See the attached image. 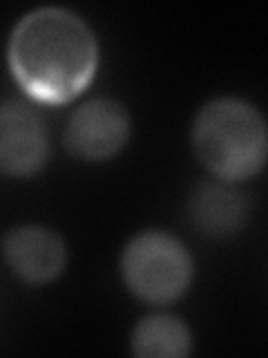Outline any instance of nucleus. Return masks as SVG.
Segmentation results:
<instances>
[{
	"instance_id": "obj_1",
	"label": "nucleus",
	"mask_w": 268,
	"mask_h": 358,
	"mask_svg": "<svg viewBox=\"0 0 268 358\" xmlns=\"http://www.w3.org/2000/svg\"><path fill=\"white\" fill-rule=\"evenodd\" d=\"M7 65L14 81L34 101L70 103L96 76V34L83 16L67 7L31 9L9 34Z\"/></svg>"
},
{
	"instance_id": "obj_2",
	"label": "nucleus",
	"mask_w": 268,
	"mask_h": 358,
	"mask_svg": "<svg viewBox=\"0 0 268 358\" xmlns=\"http://www.w3.org/2000/svg\"><path fill=\"white\" fill-rule=\"evenodd\" d=\"M190 141L199 164L223 182L260 175L268 159V126L262 110L239 96L206 101L195 115Z\"/></svg>"
},
{
	"instance_id": "obj_3",
	"label": "nucleus",
	"mask_w": 268,
	"mask_h": 358,
	"mask_svg": "<svg viewBox=\"0 0 268 358\" xmlns=\"http://www.w3.org/2000/svg\"><path fill=\"white\" fill-rule=\"evenodd\" d=\"M119 271L134 298L145 305L163 307L190 289L195 260L188 246L170 231L145 229L123 246Z\"/></svg>"
},
{
	"instance_id": "obj_4",
	"label": "nucleus",
	"mask_w": 268,
	"mask_h": 358,
	"mask_svg": "<svg viewBox=\"0 0 268 358\" xmlns=\"http://www.w3.org/2000/svg\"><path fill=\"white\" fill-rule=\"evenodd\" d=\"M132 132L128 108L112 96L83 101L67 117L63 130L65 150L78 162H110L126 148Z\"/></svg>"
},
{
	"instance_id": "obj_5",
	"label": "nucleus",
	"mask_w": 268,
	"mask_h": 358,
	"mask_svg": "<svg viewBox=\"0 0 268 358\" xmlns=\"http://www.w3.org/2000/svg\"><path fill=\"white\" fill-rule=\"evenodd\" d=\"M52 139L43 117L16 99H0V175L34 177L50 162Z\"/></svg>"
},
{
	"instance_id": "obj_6",
	"label": "nucleus",
	"mask_w": 268,
	"mask_h": 358,
	"mask_svg": "<svg viewBox=\"0 0 268 358\" xmlns=\"http://www.w3.org/2000/svg\"><path fill=\"white\" fill-rule=\"evenodd\" d=\"M5 264L25 285H50L67 266V244L59 231L43 224H20L9 229L0 242Z\"/></svg>"
},
{
	"instance_id": "obj_7",
	"label": "nucleus",
	"mask_w": 268,
	"mask_h": 358,
	"mask_svg": "<svg viewBox=\"0 0 268 358\" xmlns=\"http://www.w3.org/2000/svg\"><path fill=\"white\" fill-rule=\"evenodd\" d=\"M251 215L241 190L223 179H204L188 195V217L208 238L226 240L239 233Z\"/></svg>"
},
{
	"instance_id": "obj_8",
	"label": "nucleus",
	"mask_w": 268,
	"mask_h": 358,
	"mask_svg": "<svg viewBox=\"0 0 268 358\" xmlns=\"http://www.w3.org/2000/svg\"><path fill=\"white\" fill-rule=\"evenodd\" d=\"M193 347L188 322L174 313H148L130 334V350L139 358H186Z\"/></svg>"
}]
</instances>
